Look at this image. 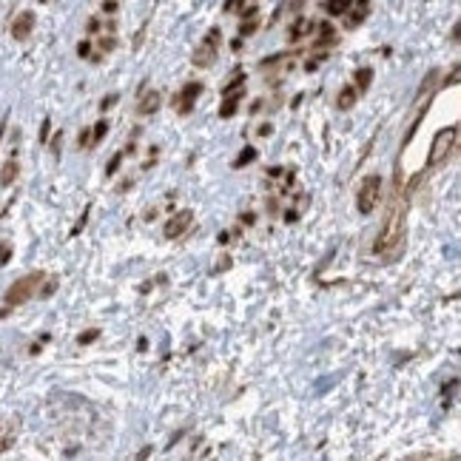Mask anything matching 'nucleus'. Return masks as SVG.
<instances>
[{
    "instance_id": "412c9836",
    "label": "nucleus",
    "mask_w": 461,
    "mask_h": 461,
    "mask_svg": "<svg viewBox=\"0 0 461 461\" xmlns=\"http://www.w3.org/2000/svg\"><path fill=\"white\" fill-rule=\"evenodd\" d=\"M438 77H441V71H438V69L427 71V77H425V80H421V88H418V97H421V94H425V91H430V88H433V83L438 80Z\"/></svg>"
},
{
    "instance_id": "1a4fd4ad",
    "label": "nucleus",
    "mask_w": 461,
    "mask_h": 461,
    "mask_svg": "<svg viewBox=\"0 0 461 461\" xmlns=\"http://www.w3.org/2000/svg\"><path fill=\"white\" fill-rule=\"evenodd\" d=\"M356 100H359L356 86H344V88L336 94V108H339V111H351V108L356 106Z\"/></svg>"
},
{
    "instance_id": "72a5a7b5",
    "label": "nucleus",
    "mask_w": 461,
    "mask_h": 461,
    "mask_svg": "<svg viewBox=\"0 0 461 461\" xmlns=\"http://www.w3.org/2000/svg\"><path fill=\"white\" fill-rule=\"evenodd\" d=\"M103 12H108V14L117 12V0H103Z\"/></svg>"
},
{
    "instance_id": "6ab92c4d",
    "label": "nucleus",
    "mask_w": 461,
    "mask_h": 461,
    "mask_svg": "<svg viewBox=\"0 0 461 461\" xmlns=\"http://www.w3.org/2000/svg\"><path fill=\"white\" fill-rule=\"evenodd\" d=\"M123 157H126V151H120V154H114V157L108 160V165H106V177H114L120 171V165H123Z\"/></svg>"
},
{
    "instance_id": "c03bdc74",
    "label": "nucleus",
    "mask_w": 461,
    "mask_h": 461,
    "mask_svg": "<svg viewBox=\"0 0 461 461\" xmlns=\"http://www.w3.org/2000/svg\"><path fill=\"white\" fill-rule=\"evenodd\" d=\"M88 32H100V21H88Z\"/></svg>"
},
{
    "instance_id": "473e14b6",
    "label": "nucleus",
    "mask_w": 461,
    "mask_h": 461,
    "mask_svg": "<svg viewBox=\"0 0 461 461\" xmlns=\"http://www.w3.org/2000/svg\"><path fill=\"white\" fill-rule=\"evenodd\" d=\"M271 131H274V126H271V123H265V126H259V128H257L259 137H271Z\"/></svg>"
},
{
    "instance_id": "39448f33",
    "label": "nucleus",
    "mask_w": 461,
    "mask_h": 461,
    "mask_svg": "<svg viewBox=\"0 0 461 461\" xmlns=\"http://www.w3.org/2000/svg\"><path fill=\"white\" fill-rule=\"evenodd\" d=\"M379 194H381V177L379 174H370L364 177L359 194H356V208L359 214H370V211L379 205Z\"/></svg>"
},
{
    "instance_id": "e433bc0d",
    "label": "nucleus",
    "mask_w": 461,
    "mask_h": 461,
    "mask_svg": "<svg viewBox=\"0 0 461 461\" xmlns=\"http://www.w3.org/2000/svg\"><path fill=\"white\" fill-rule=\"evenodd\" d=\"M228 268H230V257H222V259L217 262V274H220V271H228Z\"/></svg>"
},
{
    "instance_id": "ea45409f",
    "label": "nucleus",
    "mask_w": 461,
    "mask_h": 461,
    "mask_svg": "<svg viewBox=\"0 0 461 461\" xmlns=\"http://www.w3.org/2000/svg\"><path fill=\"white\" fill-rule=\"evenodd\" d=\"M137 351H140V353H145V351H148V339H145V336H140V339H137Z\"/></svg>"
},
{
    "instance_id": "f257e3e1",
    "label": "nucleus",
    "mask_w": 461,
    "mask_h": 461,
    "mask_svg": "<svg viewBox=\"0 0 461 461\" xmlns=\"http://www.w3.org/2000/svg\"><path fill=\"white\" fill-rule=\"evenodd\" d=\"M405 214H407V200H401L396 194V200L390 202L388 217L381 222V230L376 237L373 251L384 257V262H396L405 254Z\"/></svg>"
},
{
    "instance_id": "dca6fc26",
    "label": "nucleus",
    "mask_w": 461,
    "mask_h": 461,
    "mask_svg": "<svg viewBox=\"0 0 461 461\" xmlns=\"http://www.w3.org/2000/svg\"><path fill=\"white\" fill-rule=\"evenodd\" d=\"M257 160V148L254 145H245L242 148V154H239V157L234 160V168H242V165H251Z\"/></svg>"
},
{
    "instance_id": "bb28decb",
    "label": "nucleus",
    "mask_w": 461,
    "mask_h": 461,
    "mask_svg": "<svg viewBox=\"0 0 461 461\" xmlns=\"http://www.w3.org/2000/svg\"><path fill=\"white\" fill-rule=\"evenodd\" d=\"M77 145H80L83 151L91 145V131H88V128H83V131H80V137H77Z\"/></svg>"
},
{
    "instance_id": "a19ab883",
    "label": "nucleus",
    "mask_w": 461,
    "mask_h": 461,
    "mask_svg": "<svg viewBox=\"0 0 461 461\" xmlns=\"http://www.w3.org/2000/svg\"><path fill=\"white\" fill-rule=\"evenodd\" d=\"M228 239H230L228 230H220V234H217V242H220V245H228Z\"/></svg>"
},
{
    "instance_id": "f8f14e48",
    "label": "nucleus",
    "mask_w": 461,
    "mask_h": 461,
    "mask_svg": "<svg viewBox=\"0 0 461 461\" xmlns=\"http://www.w3.org/2000/svg\"><path fill=\"white\" fill-rule=\"evenodd\" d=\"M314 32V23L307 21V17H299V21L291 26V40H302V37H307Z\"/></svg>"
},
{
    "instance_id": "2eb2a0df",
    "label": "nucleus",
    "mask_w": 461,
    "mask_h": 461,
    "mask_svg": "<svg viewBox=\"0 0 461 461\" xmlns=\"http://www.w3.org/2000/svg\"><path fill=\"white\" fill-rule=\"evenodd\" d=\"M237 111H239V97H225V103H222V108H220V117H222V120H230Z\"/></svg>"
},
{
    "instance_id": "9b49d317",
    "label": "nucleus",
    "mask_w": 461,
    "mask_h": 461,
    "mask_svg": "<svg viewBox=\"0 0 461 461\" xmlns=\"http://www.w3.org/2000/svg\"><path fill=\"white\" fill-rule=\"evenodd\" d=\"M160 103H163V97H160V91H151V94H145V97L140 100L137 111H140V114H143V117H145V114H154V111H157V108H160Z\"/></svg>"
},
{
    "instance_id": "4c0bfd02",
    "label": "nucleus",
    "mask_w": 461,
    "mask_h": 461,
    "mask_svg": "<svg viewBox=\"0 0 461 461\" xmlns=\"http://www.w3.org/2000/svg\"><path fill=\"white\" fill-rule=\"evenodd\" d=\"M445 86H458V66L450 71V80H445Z\"/></svg>"
},
{
    "instance_id": "79ce46f5",
    "label": "nucleus",
    "mask_w": 461,
    "mask_h": 461,
    "mask_svg": "<svg viewBox=\"0 0 461 461\" xmlns=\"http://www.w3.org/2000/svg\"><path fill=\"white\" fill-rule=\"evenodd\" d=\"M239 220H242V222H245V225H254V222H257V217H254V214H242V217H239Z\"/></svg>"
},
{
    "instance_id": "20e7f679",
    "label": "nucleus",
    "mask_w": 461,
    "mask_h": 461,
    "mask_svg": "<svg viewBox=\"0 0 461 461\" xmlns=\"http://www.w3.org/2000/svg\"><path fill=\"white\" fill-rule=\"evenodd\" d=\"M456 140H458V126L441 128V131L436 134L433 145H430V154H427V165L433 168V165H438V163H445V160H447V154H450V151H453V145H456Z\"/></svg>"
},
{
    "instance_id": "423d86ee",
    "label": "nucleus",
    "mask_w": 461,
    "mask_h": 461,
    "mask_svg": "<svg viewBox=\"0 0 461 461\" xmlns=\"http://www.w3.org/2000/svg\"><path fill=\"white\" fill-rule=\"evenodd\" d=\"M191 222H194V211H177L174 217H171L168 222H165V228H163V234H165V239H180L185 230L191 228Z\"/></svg>"
},
{
    "instance_id": "393cba45",
    "label": "nucleus",
    "mask_w": 461,
    "mask_h": 461,
    "mask_svg": "<svg viewBox=\"0 0 461 461\" xmlns=\"http://www.w3.org/2000/svg\"><path fill=\"white\" fill-rule=\"evenodd\" d=\"M88 214H91V205H86V211H83V217H80V220H77V225L71 228V237H77V234H80V230L86 228V222H88Z\"/></svg>"
},
{
    "instance_id": "c85d7f7f",
    "label": "nucleus",
    "mask_w": 461,
    "mask_h": 461,
    "mask_svg": "<svg viewBox=\"0 0 461 461\" xmlns=\"http://www.w3.org/2000/svg\"><path fill=\"white\" fill-rule=\"evenodd\" d=\"M77 54H80V57H91V43L80 40V43H77Z\"/></svg>"
},
{
    "instance_id": "b1692460",
    "label": "nucleus",
    "mask_w": 461,
    "mask_h": 461,
    "mask_svg": "<svg viewBox=\"0 0 461 461\" xmlns=\"http://www.w3.org/2000/svg\"><path fill=\"white\" fill-rule=\"evenodd\" d=\"M97 339H100V331H97V328L83 331L80 336H77V342H80V344H91V342H97Z\"/></svg>"
},
{
    "instance_id": "5701e85b",
    "label": "nucleus",
    "mask_w": 461,
    "mask_h": 461,
    "mask_svg": "<svg viewBox=\"0 0 461 461\" xmlns=\"http://www.w3.org/2000/svg\"><path fill=\"white\" fill-rule=\"evenodd\" d=\"M364 14H368V9H356V12H351V17H348V29H356L362 21H364Z\"/></svg>"
},
{
    "instance_id": "a211bd4d",
    "label": "nucleus",
    "mask_w": 461,
    "mask_h": 461,
    "mask_svg": "<svg viewBox=\"0 0 461 461\" xmlns=\"http://www.w3.org/2000/svg\"><path fill=\"white\" fill-rule=\"evenodd\" d=\"M356 83H359L362 91L370 88V83H373V69H359V71H356Z\"/></svg>"
},
{
    "instance_id": "58836bf2",
    "label": "nucleus",
    "mask_w": 461,
    "mask_h": 461,
    "mask_svg": "<svg viewBox=\"0 0 461 461\" xmlns=\"http://www.w3.org/2000/svg\"><path fill=\"white\" fill-rule=\"evenodd\" d=\"M242 6V0H228L225 3V12H234V9H239Z\"/></svg>"
},
{
    "instance_id": "f3484780",
    "label": "nucleus",
    "mask_w": 461,
    "mask_h": 461,
    "mask_svg": "<svg viewBox=\"0 0 461 461\" xmlns=\"http://www.w3.org/2000/svg\"><path fill=\"white\" fill-rule=\"evenodd\" d=\"M458 399V379H450V384H445V407L456 405Z\"/></svg>"
},
{
    "instance_id": "37998d69",
    "label": "nucleus",
    "mask_w": 461,
    "mask_h": 461,
    "mask_svg": "<svg viewBox=\"0 0 461 461\" xmlns=\"http://www.w3.org/2000/svg\"><path fill=\"white\" fill-rule=\"evenodd\" d=\"M242 17H245V21H248V17H257V6H251V9H245V12H242Z\"/></svg>"
},
{
    "instance_id": "4be33fe9",
    "label": "nucleus",
    "mask_w": 461,
    "mask_h": 461,
    "mask_svg": "<svg viewBox=\"0 0 461 461\" xmlns=\"http://www.w3.org/2000/svg\"><path fill=\"white\" fill-rule=\"evenodd\" d=\"M257 29H259V23L254 21V17H248V21H245V23L239 26V37H251V34H254Z\"/></svg>"
},
{
    "instance_id": "a18cd8bd",
    "label": "nucleus",
    "mask_w": 461,
    "mask_h": 461,
    "mask_svg": "<svg viewBox=\"0 0 461 461\" xmlns=\"http://www.w3.org/2000/svg\"><path fill=\"white\" fill-rule=\"evenodd\" d=\"M40 3H46V0H40Z\"/></svg>"
},
{
    "instance_id": "9d476101",
    "label": "nucleus",
    "mask_w": 461,
    "mask_h": 461,
    "mask_svg": "<svg viewBox=\"0 0 461 461\" xmlns=\"http://www.w3.org/2000/svg\"><path fill=\"white\" fill-rule=\"evenodd\" d=\"M242 94H245V77H239V71H237L234 80H228L222 86V97H239L242 100Z\"/></svg>"
},
{
    "instance_id": "ddd939ff",
    "label": "nucleus",
    "mask_w": 461,
    "mask_h": 461,
    "mask_svg": "<svg viewBox=\"0 0 461 461\" xmlns=\"http://www.w3.org/2000/svg\"><path fill=\"white\" fill-rule=\"evenodd\" d=\"M17 160H9L6 165H3V171H0V185H12L14 180H17Z\"/></svg>"
},
{
    "instance_id": "a878e982",
    "label": "nucleus",
    "mask_w": 461,
    "mask_h": 461,
    "mask_svg": "<svg viewBox=\"0 0 461 461\" xmlns=\"http://www.w3.org/2000/svg\"><path fill=\"white\" fill-rule=\"evenodd\" d=\"M114 46H117V37H114V34H108V37L103 34V37H100V49H103V51H111Z\"/></svg>"
},
{
    "instance_id": "f704fd0d",
    "label": "nucleus",
    "mask_w": 461,
    "mask_h": 461,
    "mask_svg": "<svg viewBox=\"0 0 461 461\" xmlns=\"http://www.w3.org/2000/svg\"><path fill=\"white\" fill-rule=\"evenodd\" d=\"M9 257H12V251H9L6 245H0V265H6V262H9Z\"/></svg>"
},
{
    "instance_id": "7c9ffc66",
    "label": "nucleus",
    "mask_w": 461,
    "mask_h": 461,
    "mask_svg": "<svg viewBox=\"0 0 461 461\" xmlns=\"http://www.w3.org/2000/svg\"><path fill=\"white\" fill-rule=\"evenodd\" d=\"M49 131H51V120L46 117V120H43V126H40V143H46V140H49Z\"/></svg>"
},
{
    "instance_id": "c756f323",
    "label": "nucleus",
    "mask_w": 461,
    "mask_h": 461,
    "mask_svg": "<svg viewBox=\"0 0 461 461\" xmlns=\"http://www.w3.org/2000/svg\"><path fill=\"white\" fill-rule=\"evenodd\" d=\"M60 145H63V131H57V134H54V140H51V151H54V154H60Z\"/></svg>"
},
{
    "instance_id": "4468645a",
    "label": "nucleus",
    "mask_w": 461,
    "mask_h": 461,
    "mask_svg": "<svg viewBox=\"0 0 461 461\" xmlns=\"http://www.w3.org/2000/svg\"><path fill=\"white\" fill-rule=\"evenodd\" d=\"M351 6H353V0H328V3H324V12L336 17V14H344Z\"/></svg>"
},
{
    "instance_id": "c9c22d12",
    "label": "nucleus",
    "mask_w": 461,
    "mask_h": 461,
    "mask_svg": "<svg viewBox=\"0 0 461 461\" xmlns=\"http://www.w3.org/2000/svg\"><path fill=\"white\" fill-rule=\"evenodd\" d=\"M296 220H299V211H296V208L285 211V222H296Z\"/></svg>"
},
{
    "instance_id": "0eeeda50",
    "label": "nucleus",
    "mask_w": 461,
    "mask_h": 461,
    "mask_svg": "<svg viewBox=\"0 0 461 461\" xmlns=\"http://www.w3.org/2000/svg\"><path fill=\"white\" fill-rule=\"evenodd\" d=\"M200 94H202V83H185L182 91L174 97V103L180 106V114H191V108H194Z\"/></svg>"
},
{
    "instance_id": "aec40b11",
    "label": "nucleus",
    "mask_w": 461,
    "mask_h": 461,
    "mask_svg": "<svg viewBox=\"0 0 461 461\" xmlns=\"http://www.w3.org/2000/svg\"><path fill=\"white\" fill-rule=\"evenodd\" d=\"M106 134H108V123H106V120H100L97 126L91 128V145H97V143L106 137Z\"/></svg>"
},
{
    "instance_id": "2f4dec72",
    "label": "nucleus",
    "mask_w": 461,
    "mask_h": 461,
    "mask_svg": "<svg viewBox=\"0 0 461 461\" xmlns=\"http://www.w3.org/2000/svg\"><path fill=\"white\" fill-rule=\"evenodd\" d=\"M54 287H57V279H49V282L43 285V291H40V296H51V294H54Z\"/></svg>"
},
{
    "instance_id": "f03ea898",
    "label": "nucleus",
    "mask_w": 461,
    "mask_h": 461,
    "mask_svg": "<svg viewBox=\"0 0 461 461\" xmlns=\"http://www.w3.org/2000/svg\"><path fill=\"white\" fill-rule=\"evenodd\" d=\"M220 46H222V32L214 26V29H208L205 32V37H202V43L197 46V51H194V63L197 69H208V66H214V60H217V54H220Z\"/></svg>"
},
{
    "instance_id": "6e6552de",
    "label": "nucleus",
    "mask_w": 461,
    "mask_h": 461,
    "mask_svg": "<svg viewBox=\"0 0 461 461\" xmlns=\"http://www.w3.org/2000/svg\"><path fill=\"white\" fill-rule=\"evenodd\" d=\"M34 29V14L32 12H21L14 17V23H12V37L14 40H26V37L32 34Z\"/></svg>"
},
{
    "instance_id": "7ed1b4c3",
    "label": "nucleus",
    "mask_w": 461,
    "mask_h": 461,
    "mask_svg": "<svg viewBox=\"0 0 461 461\" xmlns=\"http://www.w3.org/2000/svg\"><path fill=\"white\" fill-rule=\"evenodd\" d=\"M43 274L37 271V274H29V276H23V279H17L9 291H6V305H23V302H29L34 294H37V287L43 285Z\"/></svg>"
},
{
    "instance_id": "cd10ccee",
    "label": "nucleus",
    "mask_w": 461,
    "mask_h": 461,
    "mask_svg": "<svg viewBox=\"0 0 461 461\" xmlns=\"http://www.w3.org/2000/svg\"><path fill=\"white\" fill-rule=\"evenodd\" d=\"M117 100H120V94H106V97L100 100V108H103V111H108V108H111L114 103H117Z\"/></svg>"
}]
</instances>
